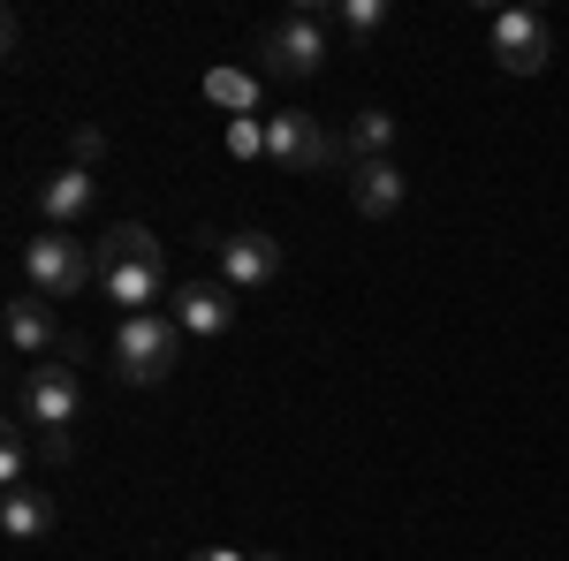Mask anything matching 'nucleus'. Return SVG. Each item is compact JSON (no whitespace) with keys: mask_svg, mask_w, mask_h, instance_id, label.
Instances as JSON below:
<instances>
[{"mask_svg":"<svg viewBox=\"0 0 569 561\" xmlns=\"http://www.w3.org/2000/svg\"><path fill=\"white\" fill-rule=\"evenodd\" d=\"M342 144H350V160H388V144H395V114H388V107H365V114L350 122V137H342Z\"/></svg>","mask_w":569,"mask_h":561,"instance_id":"obj_16","label":"nucleus"},{"mask_svg":"<svg viewBox=\"0 0 569 561\" xmlns=\"http://www.w3.org/2000/svg\"><path fill=\"white\" fill-rule=\"evenodd\" d=\"M402 198H410V182H402L395 160H357V168H350V206L365 220H388Z\"/></svg>","mask_w":569,"mask_h":561,"instance_id":"obj_9","label":"nucleus"},{"mask_svg":"<svg viewBox=\"0 0 569 561\" xmlns=\"http://www.w3.org/2000/svg\"><path fill=\"white\" fill-rule=\"evenodd\" d=\"M206 99H213L228 122H251L259 114V77L251 69H206Z\"/></svg>","mask_w":569,"mask_h":561,"instance_id":"obj_15","label":"nucleus"},{"mask_svg":"<svg viewBox=\"0 0 569 561\" xmlns=\"http://www.w3.org/2000/svg\"><path fill=\"white\" fill-rule=\"evenodd\" d=\"M259 61L273 77H319L327 69V31H319V8H289L273 31L259 39Z\"/></svg>","mask_w":569,"mask_h":561,"instance_id":"obj_3","label":"nucleus"},{"mask_svg":"<svg viewBox=\"0 0 569 561\" xmlns=\"http://www.w3.org/2000/svg\"><path fill=\"white\" fill-rule=\"evenodd\" d=\"M0 531L8 539H46L53 531V493L46 485H8L0 493Z\"/></svg>","mask_w":569,"mask_h":561,"instance_id":"obj_14","label":"nucleus"},{"mask_svg":"<svg viewBox=\"0 0 569 561\" xmlns=\"http://www.w3.org/2000/svg\"><path fill=\"white\" fill-rule=\"evenodd\" d=\"M16 410L39 432H69V418H77V364H31L16 380Z\"/></svg>","mask_w":569,"mask_h":561,"instance_id":"obj_5","label":"nucleus"},{"mask_svg":"<svg viewBox=\"0 0 569 561\" xmlns=\"http://www.w3.org/2000/svg\"><path fill=\"white\" fill-rule=\"evenodd\" d=\"M0 478H8V485H23V432H8V440H0Z\"/></svg>","mask_w":569,"mask_h":561,"instance_id":"obj_19","label":"nucleus"},{"mask_svg":"<svg viewBox=\"0 0 569 561\" xmlns=\"http://www.w3.org/2000/svg\"><path fill=\"white\" fill-rule=\"evenodd\" d=\"M8 349H16V357H46V349H61V327H53L46 297H8Z\"/></svg>","mask_w":569,"mask_h":561,"instance_id":"obj_10","label":"nucleus"},{"mask_svg":"<svg viewBox=\"0 0 569 561\" xmlns=\"http://www.w3.org/2000/svg\"><path fill=\"white\" fill-rule=\"evenodd\" d=\"M69 152H77V168L91 174V160H99V152H107V137H99V130H77V137H69Z\"/></svg>","mask_w":569,"mask_h":561,"instance_id":"obj_20","label":"nucleus"},{"mask_svg":"<svg viewBox=\"0 0 569 561\" xmlns=\"http://www.w3.org/2000/svg\"><path fill=\"white\" fill-rule=\"evenodd\" d=\"M335 16H342V31H350V39H372V31L388 23V0H342Z\"/></svg>","mask_w":569,"mask_h":561,"instance_id":"obj_17","label":"nucleus"},{"mask_svg":"<svg viewBox=\"0 0 569 561\" xmlns=\"http://www.w3.org/2000/svg\"><path fill=\"white\" fill-rule=\"evenodd\" d=\"M273 273H281V243H273L266 228H243V236L220 243V281H228V289H266Z\"/></svg>","mask_w":569,"mask_h":561,"instance_id":"obj_7","label":"nucleus"},{"mask_svg":"<svg viewBox=\"0 0 569 561\" xmlns=\"http://www.w3.org/2000/svg\"><path fill=\"white\" fill-rule=\"evenodd\" d=\"M486 53H493V69H509V77H539L547 53H555V31H547L531 8H501V16L486 23Z\"/></svg>","mask_w":569,"mask_h":561,"instance_id":"obj_4","label":"nucleus"},{"mask_svg":"<svg viewBox=\"0 0 569 561\" xmlns=\"http://www.w3.org/2000/svg\"><path fill=\"white\" fill-rule=\"evenodd\" d=\"M266 152H273L281 168H327L335 137H327V122H319V114H305V107H281V114L266 122Z\"/></svg>","mask_w":569,"mask_h":561,"instance_id":"obj_6","label":"nucleus"},{"mask_svg":"<svg viewBox=\"0 0 569 561\" xmlns=\"http://www.w3.org/2000/svg\"><path fill=\"white\" fill-rule=\"evenodd\" d=\"M99 289H107V303H122V311H152L160 297H176L168 289V266H114V273H99Z\"/></svg>","mask_w":569,"mask_h":561,"instance_id":"obj_11","label":"nucleus"},{"mask_svg":"<svg viewBox=\"0 0 569 561\" xmlns=\"http://www.w3.org/2000/svg\"><path fill=\"white\" fill-rule=\"evenodd\" d=\"M23 273H31V297H77L84 281H99V259H91V243L46 228L39 243H23Z\"/></svg>","mask_w":569,"mask_h":561,"instance_id":"obj_2","label":"nucleus"},{"mask_svg":"<svg viewBox=\"0 0 569 561\" xmlns=\"http://www.w3.org/2000/svg\"><path fill=\"white\" fill-rule=\"evenodd\" d=\"M168 319L182 334H228L236 327V303H228V281H182L168 297Z\"/></svg>","mask_w":569,"mask_h":561,"instance_id":"obj_8","label":"nucleus"},{"mask_svg":"<svg viewBox=\"0 0 569 561\" xmlns=\"http://www.w3.org/2000/svg\"><path fill=\"white\" fill-rule=\"evenodd\" d=\"M91 198H99V182H91L84 168H61V174H46V182H39V213L53 220V228L84 220V213H91Z\"/></svg>","mask_w":569,"mask_h":561,"instance_id":"obj_13","label":"nucleus"},{"mask_svg":"<svg viewBox=\"0 0 569 561\" xmlns=\"http://www.w3.org/2000/svg\"><path fill=\"white\" fill-rule=\"evenodd\" d=\"M190 561H251V554H243V547H198Z\"/></svg>","mask_w":569,"mask_h":561,"instance_id":"obj_21","label":"nucleus"},{"mask_svg":"<svg viewBox=\"0 0 569 561\" xmlns=\"http://www.w3.org/2000/svg\"><path fill=\"white\" fill-rule=\"evenodd\" d=\"M266 152V122H228V160H259Z\"/></svg>","mask_w":569,"mask_h":561,"instance_id":"obj_18","label":"nucleus"},{"mask_svg":"<svg viewBox=\"0 0 569 561\" xmlns=\"http://www.w3.org/2000/svg\"><path fill=\"white\" fill-rule=\"evenodd\" d=\"M251 561H273V554H251Z\"/></svg>","mask_w":569,"mask_h":561,"instance_id":"obj_22","label":"nucleus"},{"mask_svg":"<svg viewBox=\"0 0 569 561\" xmlns=\"http://www.w3.org/2000/svg\"><path fill=\"white\" fill-rule=\"evenodd\" d=\"M176 357H182V327L168 311H137V319L114 327V372H122L130 388H160V380L176 372Z\"/></svg>","mask_w":569,"mask_h":561,"instance_id":"obj_1","label":"nucleus"},{"mask_svg":"<svg viewBox=\"0 0 569 561\" xmlns=\"http://www.w3.org/2000/svg\"><path fill=\"white\" fill-rule=\"evenodd\" d=\"M91 259H99V273H114V266H168L144 220H114V228L91 243Z\"/></svg>","mask_w":569,"mask_h":561,"instance_id":"obj_12","label":"nucleus"}]
</instances>
